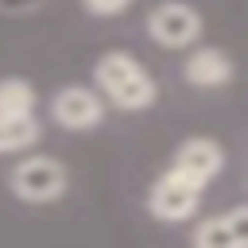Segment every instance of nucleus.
<instances>
[{
	"mask_svg": "<svg viewBox=\"0 0 248 248\" xmlns=\"http://www.w3.org/2000/svg\"><path fill=\"white\" fill-rule=\"evenodd\" d=\"M97 81L120 108H147L155 101V81L143 74V66L132 54H105L97 62Z\"/></svg>",
	"mask_w": 248,
	"mask_h": 248,
	"instance_id": "1",
	"label": "nucleus"
},
{
	"mask_svg": "<svg viewBox=\"0 0 248 248\" xmlns=\"http://www.w3.org/2000/svg\"><path fill=\"white\" fill-rule=\"evenodd\" d=\"M198 198H202V182L170 170V174H163V178L155 182L147 205H151V213H155L159 221H182V217H190V213L198 209Z\"/></svg>",
	"mask_w": 248,
	"mask_h": 248,
	"instance_id": "2",
	"label": "nucleus"
},
{
	"mask_svg": "<svg viewBox=\"0 0 248 248\" xmlns=\"http://www.w3.org/2000/svg\"><path fill=\"white\" fill-rule=\"evenodd\" d=\"M12 190L23 202H50L66 190V170L54 159H23L12 170Z\"/></svg>",
	"mask_w": 248,
	"mask_h": 248,
	"instance_id": "3",
	"label": "nucleus"
},
{
	"mask_svg": "<svg viewBox=\"0 0 248 248\" xmlns=\"http://www.w3.org/2000/svg\"><path fill=\"white\" fill-rule=\"evenodd\" d=\"M147 31H151V39L163 43V46H186V43H194V39L202 35V19H198V12L186 8V4H163V8L151 12Z\"/></svg>",
	"mask_w": 248,
	"mask_h": 248,
	"instance_id": "4",
	"label": "nucleus"
},
{
	"mask_svg": "<svg viewBox=\"0 0 248 248\" xmlns=\"http://www.w3.org/2000/svg\"><path fill=\"white\" fill-rule=\"evenodd\" d=\"M101 116H105V108H101L97 93H89V89H81V85H70V89H62V93L54 97V120H58L62 128L81 132V128L101 124Z\"/></svg>",
	"mask_w": 248,
	"mask_h": 248,
	"instance_id": "5",
	"label": "nucleus"
},
{
	"mask_svg": "<svg viewBox=\"0 0 248 248\" xmlns=\"http://www.w3.org/2000/svg\"><path fill=\"white\" fill-rule=\"evenodd\" d=\"M221 163H225V155H221V147L213 140H186L178 147L170 170H178V174H186L194 182H205V178H213L221 170Z\"/></svg>",
	"mask_w": 248,
	"mask_h": 248,
	"instance_id": "6",
	"label": "nucleus"
},
{
	"mask_svg": "<svg viewBox=\"0 0 248 248\" xmlns=\"http://www.w3.org/2000/svg\"><path fill=\"white\" fill-rule=\"evenodd\" d=\"M244 217H248V209H232L225 217H209L205 225H198L194 244L198 248H236V244H244V236H248Z\"/></svg>",
	"mask_w": 248,
	"mask_h": 248,
	"instance_id": "7",
	"label": "nucleus"
},
{
	"mask_svg": "<svg viewBox=\"0 0 248 248\" xmlns=\"http://www.w3.org/2000/svg\"><path fill=\"white\" fill-rule=\"evenodd\" d=\"M186 81L190 85H225L229 78H232V62L221 54V50H213V46H205V50H198V54H190L186 58Z\"/></svg>",
	"mask_w": 248,
	"mask_h": 248,
	"instance_id": "8",
	"label": "nucleus"
},
{
	"mask_svg": "<svg viewBox=\"0 0 248 248\" xmlns=\"http://www.w3.org/2000/svg\"><path fill=\"white\" fill-rule=\"evenodd\" d=\"M35 112V93L27 81L8 78L0 81V116H31Z\"/></svg>",
	"mask_w": 248,
	"mask_h": 248,
	"instance_id": "9",
	"label": "nucleus"
},
{
	"mask_svg": "<svg viewBox=\"0 0 248 248\" xmlns=\"http://www.w3.org/2000/svg\"><path fill=\"white\" fill-rule=\"evenodd\" d=\"M39 140V124L31 116H0V151H16Z\"/></svg>",
	"mask_w": 248,
	"mask_h": 248,
	"instance_id": "10",
	"label": "nucleus"
},
{
	"mask_svg": "<svg viewBox=\"0 0 248 248\" xmlns=\"http://www.w3.org/2000/svg\"><path fill=\"white\" fill-rule=\"evenodd\" d=\"M132 0H85V8L93 12V16H116V12H124Z\"/></svg>",
	"mask_w": 248,
	"mask_h": 248,
	"instance_id": "11",
	"label": "nucleus"
}]
</instances>
